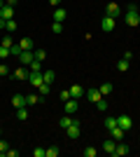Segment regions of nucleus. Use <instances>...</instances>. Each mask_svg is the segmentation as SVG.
I'll return each mask as SVG.
<instances>
[{"label":"nucleus","mask_w":140,"mask_h":157,"mask_svg":"<svg viewBox=\"0 0 140 157\" xmlns=\"http://www.w3.org/2000/svg\"><path fill=\"white\" fill-rule=\"evenodd\" d=\"M140 24V14H138V5H128L126 7V26L135 28Z\"/></svg>","instance_id":"f257e3e1"},{"label":"nucleus","mask_w":140,"mask_h":157,"mask_svg":"<svg viewBox=\"0 0 140 157\" xmlns=\"http://www.w3.org/2000/svg\"><path fill=\"white\" fill-rule=\"evenodd\" d=\"M105 17H112V19L121 17V7L117 5V2H107V7H105Z\"/></svg>","instance_id":"f03ea898"},{"label":"nucleus","mask_w":140,"mask_h":157,"mask_svg":"<svg viewBox=\"0 0 140 157\" xmlns=\"http://www.w3.org/2000/svg\"><path fill=\"white\" fill-rule=\"evenodd\" d=\"M33 59H35V56H33V49H23V52L19 54L21 66H31V63H33Z\"/></svg>","instance_id":"7ed1b4c3"},{"label":"nucleus","mask_w":140,"mask_h":157,"mask_svg":"<svg viewBox=\"0 0 140 157\" xmlns=\"http://www.w3.org/2000/svg\"><path fill=\"white\" fill-rule=\"evenodd\" d=\"M117 124H119L124 131H128L131 127H133V120H131V117H126V115H119V117H117Z\"/></svg>","instance_id":"20e7f679"},{"label":"nucleus","mask_w":140,"mask_h":157,"mask_svg":"<svg viewBox=\"0 0 140 157\" xmlns=\"http://www.w3.org/2000/svg\"><path fill=\"white\" fill-rule=\"evenodd\" d=\"M28 75H31V73H28V66H19V68L14 71L12 78L14 80H28Z\"/></svg>","instance_id":"39448f33"},{"label":"nucleus","mask_w":140,"mask_h":157,"mask_svg":"<svg viewBox=\"0 0 140 157\" xmlns=\"http://www.w3.org/2000/svg\"><path fill=\"white\" fill-rule=\"evenodd\" d=\"M66 134H68V138H70V141L80 138V134H82V131H80V122H77V124H70V127L66 129Z\"/></svg>","instance_id":"423d86ee"},{"label":"nucleus","mask_w":140,"mask_h":157,"mask_svg":"<svg viewBox=\"0 0 140 157\" xmlns=\"http://www.w3.org/2000/svg\"><path fill=\"white\" fill-rule=\"evenodd\" d=\"M28 82L33 85V89H38V87L45 82V80H42V73H31V75H28Z\"/></svg>","instance_id":"0eeeda50"},{"label":"nucleus","mask_w":140,"mask_h":157,"mask_svg":"<svg viewBox=\"0 0 140 157\" xmlns=\"http://www.w3.org/2000/svg\"><path fill=\"white\" fill-rule=\"evenodd\" d=\"M63 108H66V113L70 115V113H77V108H80V103H77V98H68L66 103H63Z\"/></svg>","instance_id":"6e6552de"},{"label":"nucleus","mask_w":140,"mask_h":157,"mask_svg":"<svg viewBox=\"0 0 140 157\" xmlns=\"http://www.w3.org/2000/svg\"><path fill=\"white\" fill-rule=\"evenodd\" d=\"M77 122H80V120L70 117V115H63V117L59 120V127H61V129H68V127H70V124H77Z\"/></svg>","instance_id":"1a4fd4ad"},{"label":"nucleus","mask_w":140,"mask_h":157,"mask_svg":"<svg viewBox=\"0 0 140 157\" xmlns=\"http://www.w3.org/2000/svg\"><path fill=\"white\" fill-rule=\"evenodd\" d=\"M100 28H103L105 33H112L114 31V19H112V17H105V19L100 21Z\"/></svg>","instance_id":"9d476101"},{"label":"nucleus","mask_w":140,"mask_h":157,"mask_svg":"<svg viewBox=\"0 0 140 157\" xmlns=\"http://www.w3.org/2000/svg\"><path fill=\"white\" fill-rule=\"evenodd\" d=\"M112 155H114V157H124V155H128V145H126V143H121V141H117V148H114Z\"/></svg>","instance_id":"9b49d317"},{"label":"nucleus","mask_w":140,"mask_h":157,"mask_svg":"<svg viewBox=\"0 0 140 157\" xmlns=\"http://www.w3.org/2000/svg\"><path fill=\"white\" fill-rule=\"evenodd\" d=\"M0 17H2V19H12V17H14V7L5 2V5L0 7Z\"/></svg>","instance_id":"f8f14e48"},{"label":"nucleus","mask_w":140,"mask_h":157,"mask_svg":"<svg viewBox=\"0 0 140 157\" xmlns=\"http://www.w3.org/2000/svg\"><path fill=\"white\" fill-rule=\"evenodd\" d=\"M114 148H117V141H114L112 136H110V138H105V143H103V150H105L107 155H112V152H114Z\"/></svg>","instance_id":"ddd939ff"},{"label":"nucleus","mask_w":140,"mask_h":157,"mask_svg":"<svg viewBox=\"0 0 140 157\" xmlns=\"http://www.w3.org/2000/svg\"><path fill=\"white\" fill-rule=\"evenodd\" d=\"M66 17H68L66 10H63V7H56V12H54L52 19H54V21H59V24H63V19H66Z\"/></svg>","instance_id":"4468645a"},{"label":"nucleus","mask_w":140,"mask_h":157,"mask_svg":"<svg viewBox=\"0 0 140 157\" xmlns=\"http://www.w3.org/2000/svg\"><path fill=\"white\" fill-rule=\"evenodd\" d=\"M12 105H14V110H16V108H21V105H26V96L14 94V96H12Z\"/></svg>","instance_id":"2eb2a0df"},{"label":"nucleus","mask_w":140,"mask_h":157,"mask_svg":"<svg viewBox=\"0 0 140 157\" xmlns=\"http://www.w3.org/2000/svg\"><path fill=\"white\" fill-rule=\"evenodd\" d=\"M124 134H126V131L121 129V127H119V124L114 127V129H110V136H112V138H114V141H121V138H124Z\"/></svg>","instance_id":"dca6fc26"},{"label":"nucleus","mask_w":140,"mask_h":157,"mask_svg":"<svg viewBox=\"0 0 140 157\" xmlns=\"http://www.w3.org/2000/svg\"><path fill=\"white\" fill-rule=\"evenodd\" d=\"M87 96H89V101H91V103H96V101H100V98H103V94H100V89H89Z\"/></svg>","instance_id":"f3484780"},{"label":"nucleus","mask_w":140,"mask_h":157,"mask_svg":"<svg viewBox=\"0 0 140 157\" xmlns=\"http://www.w3.org/2000/svg\"><path fill=\"white\" fill-rule=\"evenodd\" d=\"M16 120H19V122L28 120V105H21V108H16Z\"/></svg>","instance_id":"a211bd4d"},{"label":"nucleus","mask_w":140,"mask_h":157,"mask_svg":"<svg viewBox=\"0 0 140 157\" xmlns=\"http://www.w3.org/2000/svg\"><path fill=\"white\" fill-rule=\"evenodd\" d=\"M80 96H84V89L80 85H73L70 87V98H80Z\"/></svg>","instance_id":"6ab92c4d"},{"label":"nucleus","mask_w":140,"mask_h":157,"mask_svg":"<svg viewBox=\"0 0 140 157\" xmlns=\"http://www.w3.org/2000/svg\"><path fill=\"white\" fill-rule=\"evenodd\" d=\"M42 80H45L47 85H52L54 80H56V73L54 71H42Z\"/></svg>","instance_id":"aec40b11"},{"label":"nucleus","mask_w":140,"mask_h":157,"mask_svg":"<svg viewBox=\"0 0 140 157\" xmlns=\"http://www.w3.org/2000/svg\"><path fill=\"white\" fill-rule=\"evenodd\" d=\"M42 98H40V94H28L26 96V105H38Z\"/></svg>","instance_id":"412c9836"},{"label":"nucleus","mask_w":140,"mask_h":157,"mask_svg":"<svg viewBox=\"0 0 140 157\" xmlns=\"http://www.w3.org/2000/svg\"><path fill=\"white\" fill-rule=\"evenodd\" d=\"M128 66H131V61H128V59H119V61H117V71H119V73H126Z\"/></svg>","instance_id":"4be33fe9"},{"label":"nucleus","mask_w":140,"mask_h":157,"mask_svg":"<svg viewBox=\"0 0 140 157\" xmlns=\"http://www.w3.org/2000/svg\"><path fill=\"white\" fill-rule=\"evenodd\" d=\"M28 71H31V73H42V61H35L33 59V63L28 66Z\"/></svg>","instance_id":"5701e85b"},{"label":"nucleus","mask_w":140,"mask_h":157,"mask_svg":"<svg viewBox=\"0 0 140 157\" xmlns=\"http://www.w3.org/2000/svg\"><path fill=\"white\" fill-rule=\"evenodd\" d=\"M19 47H21V49H33V40H31V38H21Z\"/></svg>","instance_id":"b1692460"},{"label":"nucleus","mask_w":140,"mask_h":157,"mask_svg":"<svg viewBox=\"0 0 140 157\" xmlns=\"http://www.w3.org/2000/svg\"><path fill=\"white\" fill-rule=\"evenodd\" d=\"M5 31L7 33H14V31H16V21H14V19H7L5 21Z\"/></svg>","instance_id":"393cba45"},{"label":"nucleus","mask_w":140,"mask_h":157,"mask_svg":"<svg viewBox=\"0 0 140 157\" xmlns=\"http://www.w3.org/2000/svg\"><path fill=\"white\" fill-rule=\"evenodd\" d=\"M96 152H98V150H96L93 145H87V148L82 150V155H84V157H96Z\"/></svg>","instance_id":"a878e982"},{"label":"nucleus","mask_w":140,"mask_h":157,"mask_svg":"<svg viewBox=\"0 0 140 157\" xmlns=\"http://www.w3.org/2000/svg\"><path fill=\"white\" fill-rule=\"evenodd\" d=\"M98 89H100V94H103V96H107V94L112 92V85H110V82H103V85H100Z\"/></svg>","instance_id":"bb28decb"},{"label":"nucleus","mask_w":140,"mask_h":157,"mask_svg":"<svg viewBox=\"0 0 140 157\" xmlns=\"http://www.w3.org/2000/svg\"><path fill=\"white\" fill-rule=\"evenodd\" d=\"M33 56H35V61H45L47 59V52H45V49H35Z\"/></svg>","instance_id":"cd10ccee"},{"label":"nucleus","mask_w":140,"mask_h":157,"mask_svg":"<svg viewBox=\"0 0 140 157\" xmlns=\"http://www.w3.org/2000/svg\"><path fill=\"white\" fill-rule=\"evenodd\" d=\"M59 155V148L56 145H52V148H45V157H56Z\"/></svg>","instance_id":"c85d7f7f"},{"label":"nucleus","mask_w":140,"mask_h":157,"mask_svg":"<svg viewBox=\"0 0 140 157\" xmlns=\"http://www.w3.org/2000/svg\"><path fill=\"white\" fill-rule=\"evenodd\" d=\"M52 33L61 35V33H63V24H59V21H54V24H52Z\"/></svg>","instance_id":"c756f323"},{"label":"nucleus","mask_w":140,"mask_h":157,"mask_svg":"<svg viewBox=\"0 0 140 157\" xmlns=\"http://www.w3.org/2000/svg\"><path fill=\"white\" fill-rule=\"evenodd\" d=\"M21 52H23V49H21L19 45H12V47H9V56H19Z\"/></svg>","instance_id":"7c9ffc66"},{"label":"nucleus","mask_w":140,"mask_h":157,"mask_svg":"<svg viewBox=\"0 0 140 157\" xmlns=\"http://www.w3.org/2000/svg\"><path fill=\"white\" fill-rule=\"evenodd\" d=\"M105 127L107 129H114L117 127V117H105Z\"/></svg>","instance_id":"2f4dec72"},{"label":"nucleus","mask_w":140,"mask_h":157,"mask_svg":"<svg viewBox=\"0 0 140 157\" xmlns=\"http://www.w3.org/2000/svg\"><path fill=\"white\" fill-rule=\"evenodd\" d=\"M0 45H2V47H12V45H14L12 35H5V38H2V42H0Z\"/></svg>","instance_id":"473e14b6"},{"label":"nucleus","mask_w":140,"mask_h":157,"mask_svg":"<svg viewBox=\"0 0 140 157\" xmlns=\"http://www.w3.org/2000/svg\"><path fill=\"white\" fill-rule=\"evenodd\" d=\"M59 98H61V101H63V103H66L68 98H70V89H63V92L59 94Z\"/></svg>","instance_id":"72a5a7b5"},{"label":"nucleus","mask_w":140,"mask_h":157,"mask_svg":"<svg viewBox=\"0 0 140 157\" xmlns=\"http://www.w3.org/2000/svg\"><path fill=\"white\" fill-rule=\"evenodd\" d=\"M49 87H52V85H47V82H42V85L38 87V92H40V94H49Z\"/></svg>","instance_id":"f704fd0d"},{"label":"nucleus","mask_w":140,"mask_h":157,"mask_svg":"<svg viewBox=\"0 0 140 157\" xmlns=\"http://www.w3.org/2000/svg\"><path fill=\"white\" fill-rule=\"evenodd\" d=\"M9 56V47H2L0 45V59H7Z\"/></svg>","instance_id":"c9c22d12"},{"label":"nucleus","mask_w":140,"mask_h":157,"mask_svg":"<svg viewBox=\"0 0 140 157\" xmlns=\"http://www.w3.org/2000/svg\"><path fill=\"white\" fill-rule=\"evenodd\" d=\"M96 108H98V110H107V101H103V98L96 101Z\"/></svg>","instance_id":"e433bc0d"},{"label":"nucleus","mask_w":140,"mask_h":157,"mask_svg":"<svg viewBox=\"0 0 140 157\" xmlns=\"http://www.w3.org/2000/svg\"><path fill=\"white\" fill-rule=\"evenodd\" d=\"M7 148H9V145H7V141H2V138H0V155H5Z\"/></svg>","instance_id":"4c0bfd02"},{"label":"nucleus","mask_w":140,"mask_h":157,"mask_svg":"<svg viewBox=\"0 0 140 157\" xmlns=\"http://www.w3.org/2000/svg\"><path fill=\"white\" fill-rule=\"evenodd\" d=\"M33 157H45V148H35V150H33Z\"/></svg>","instance_id":"58836bf2"},{"label":"nucleus","mask_w":140,"mask_h":157,"mask_svg":"<svg viewBox=\"0 0 140 157\" xmlns=\"http://www.w3.org/2000/svg\"><path fill=\"white\" fill-rule=\"evenodd\" d=\"M0 75H9V68L5 63H0Z\"/></svg>","instance_id":"ea45409f"},{"label":"nucleus","mask_w":140,"mask_h":157,"mask_svg":"<svg viewBox=\"0 0 140 157\" xmlns=\"http://www.w3.org/2000/svg\"><path fill=\"white\" fill-rule=\"evenodd\" d=\"M5 155H7V157H19V150H9V148H7Z\"/></svg>","instance_id":"a19ab883"},{"label":"nucleus","mask_w":140,"mask_h":157,"mask_svg":"<svg viewBox=\"0 0 140 157\" xmlns=\"http://www.w3.org/2000/svg\"><path fill=\"white\" fill-rule=\"evenodd\" d=\"M61 2H63V0H49V5H52V7H59Z\"/></svg>","instance_id":"79ce46f5"},{"label":"nucleus","mask_w":140,"mask_h":157,"mask_svg":"<svg viewBox=\"0 0 140 157\" xmlns=\"http://www.w3.org/2000/svg\"><path fill=\"white\" fill-rule=\"evenodd\" d=\"M5 21H7V19H2V17H0V28H5Z\"/></svg>","instance_id":"37998d69"},{"label":"nucleus","mask_w":140,"mask_h":157,"mask_svg":"<svg viewBox=\"0 0 140 157\" xmlns=\"http://www.w3.org/2000/svg\"><path fill=\"white\" fill-rule=\"evenodd\" d=\"M0 134H2V129H0Z\"/></svg>","instance_id":"c03bdc74"},{"label":"nucleus","mask_w":140,"mask_h":157,"mask_svg":"<svg viewBox=\"0 0 140 157\" xmlns=\"http://www.w3.org/2000/svg\"><path fill=\"white\" fill-rule=\"evenodd\" d=\"M5 2H7V0H5Z\"/></svg>","instance_id":"a18cd8bd"}]
</instances>
